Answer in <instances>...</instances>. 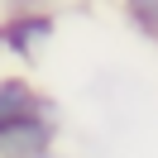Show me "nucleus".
<instances>
[{"label":"nucleus","mask_w":158,"mask_h":158,"mask_svg":"<svg viewBox=\"0 0 158 158\" xmlns=\"http://www.w3.org/2000/svg\"><path fill=\"white\" fill-rule=\"evenodd\" d=\"M58 34V15L43 10V5H29V10H5L0 19V53H10L19 62H39L43 48Z\"/></svg>","instance_id":"obj_1"},{"label":"nucleus","mask_w":158,"mask_h":158,"mask_svg":"<svg viewBox=\"0 0 158 158\" xmlns=\"http://www.w3.org/2000/svg\"><path fill=\"white\" fill-rule=\"evenodd\" d=\"M58 144V120L53 110L43 115H24L15 125H0V158H39Z\"/></svg>","instance_id":"obj_2"},{"label":"nucleus","mask_w":158,"mask_h":158,"mask_svg":"<svg viewBox=\"0 0 158 158\" xmlns=\"http://www.w3.org/2000/svg\"><path fill=\"white\" fill-rule=\"evenodd\" d=\"M43 110H53L48 96H43L24 72H5V77H0V125H15V120H24V115H43Z\"/></svg>","instance_id":"obj_3"},{"label":"nucleus","mask_w":158,"mask_h":158,"mask_svg":"<svg viewBox=\"0 0 158 158\" xmlns=\"http://www.w3.org/2000/svg\"><path fill=\"white\" fill-rule=\"evenodd\" d=\"M125 19L134 34H144L148 43H158V0H125Z\"/></svg>","instance_id":"obj_4"},{"label":"nucleus","mask_w":158,"mask_h":158,"mask_svg":"<svg viewBox=\"0 0 158 158\" xmlns=\"http://www.w3.org/2000/svg\"><path fill=\"white\" fill-rule=\"evenodd\" d=\"M29 5H43V0H5V10H29Z\"/></svg>","instance_id":"obj_5"},{"label":"nucleus","mask_w":158,"mask_h":158,"mask_svg":"<svg viewBox=\"0 0 158 158\" xmlns=\"http://www.w3.org/2000/svg\"><path fill=\"white\" fill-rule=\"evenodd\" d=\"M39 158H62V153H53V148H48V153H39Z\"/></svg>","instance_id":"obj_6"}]
</instances>
